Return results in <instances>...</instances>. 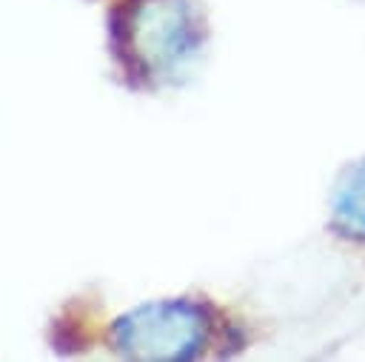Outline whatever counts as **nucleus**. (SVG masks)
<instances>
[{"mask_svg":"<svg viewBox=\"0 0 365 362\" xmlns=\"http://www.w3.org/2000/svg\"><path fill=\"white\" fill-rule=\"evenodd\" d=\"M208 319L200 305L188 299L143 302L111 325V345L125 359L143 362H182L202 351Z\"/></svg>","mask_w":365,"mask_h":362,"instance_id":"2","label":"nucleus"},{"mask_svg":"<svg viewBox=\"0 0 365 362\" xmlns=\"http://www.w3.org/2000/svg\"><path fill=\"white\" fill-rule=\"evenodd\" d=\"M331 217L339 234L351 239H365V160L351 162L334 188Z\"/></svg>","mask_w":365,"mask_h":362,"instance_id":"3","label":"nucleus"},{"mask_svg":"<svg viewBox=\"0 0 365 362\" xmlns=\"http://www.w3.org/2000/svg\"><path fill=\"white\" fill-rule=\"evenodd\" d=\"M111 48L137 77L168 74L197 46L182 0H131L108 14Z\"/></svg>","mask_w":365,"mask_h":362,"instance_id":"1","label":"nucleus"}]
</instances>
